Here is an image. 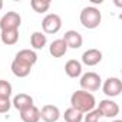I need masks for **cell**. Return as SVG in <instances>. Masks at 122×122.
<instances>
[{
    "mask_svg": "<svg viewBox=\"0 0 122 122\" xmlns=\"http://www.w3.org/2000/svg\"><path fill=\"white\" fill-rule=\"evenodd\" d=\"M10 106H12L10 98H0V113H6V112H9Z\"/></svg>",
    "mask_w": 122,
    "mask_h": 122,
    "instance_id": "obj_23",
    "label": "cell"
},
{
    "mask_svg": "<svg viewBox=\"0 0 122 122\" xmlns=\"http://www.w3.org/2000/svg\"><path fill=\"white\" fill-rule=\"evenodd\" d=\"M102 89H103V93H105L106 96L115 98V96H118V95L122 92V82H121L119 78H115V76L108 78V79L103 82Z\"/></svg>",
    "mask_w": 122,
    "mask_h": 122,
    "instance_id": "obj_6",
    "label": "cell"
},
{
    "mask_svg": "<svg viewBox=\"0 0 122 122\" xmlns=\"http://www.w3.org/2000/svg\"><path fill=\"white\" fill-rule=\"evenodd\" d=\"M0 39L7 46L16 45L19 40V30H5V32L0 33Z\"/></svg>",
    "mask_w": 122,
    "mask_h": 122,
    "instance_id": "obj_18",
    "label": "cell"
},
{
    "mask_svg": "<svg viewBox=\"0 0 122 122\" xmlns=\"http://www.w3.org/2000/svg\"><path fill=\"white\" fill-rule=\"evenodd\" d=\"M113 122H122V121H121V119H116V121H113Z\"/></svg>",
    "mask_w": 122,
    "mask_h": 122,
    "instance_id": "obj_25",
    "label": "cell"
},
{
    "mask_svg": "<svg viewBox=\"0 0 122 122\" xmlns=\"http://www.w3.org/2000/svg\"><path fill=\"white\" fill-rule=\"evenodd\" d=\"M30 71H32L30 66H27V65L19 62V60H16V59L12 62V72H13V75L17 76V78H26V76L30 73Z\"/></svg>",
    "mask_w": 122,
    "mask_h": 122,
    "instance_id": "obj_16",
    "label": "cell"
},
{
    "mask_svg": "<svg viewBox=\"0 0 122 122\" xmlns=\"http://www.w3.org/2000/svg\"><path fill=\"white\" fill-rule=\"evenodd\" d=\"M47 43V39H46V35L42 33V32H33L32 36H30V45L33 49L39 50V49H43Z\"/></svg>",
    "mask_w": 122,
    "mask_h": 122,
    "instance_id": "obj_17",
    "label": "cell"
},
{
    "mask_svg": "<svg viewBox=\"0 0 122 122\" xmlns=\"http://www.w3.org/2000/svg\"><path fill=\"white\" fill-rule=\"evenodd\" d=\"M3 9V0H0V10Z\"/></svg>",
    "mask_w": 122,
    "mask_h": 122,
    "instance_id": "obj_24",
    "label": "cell"
},
{
    "mask_svg": "<svg viewBox=\"0 0 122 122\" xmlns=\"http://www.w3.org/2000/svg\"><path fill=\"white\" fill-rule=\"evenodd\" d=\"M101 83H102V79L95 72H86L81 78V88H82V91H86V92L98 91L101 88Z\"/></svg>",
    "mask_w": 122,
    "mask_h": 122,
    "instance_id": "obj_3",
    "label": "cell"
},
{
    "mask_svg": "<svg viewBox=\"0 0 122 122\" xmlns=\"http://www.w3.org/2000/svg\"><path fill=\"white\" fill-rule=\"evenodd\" d=\"M63 118H65L66 122H82V121H83V113L71 106V108H68V109L65 111Z\"/></svg>",
    "mask_w": 122,
    "mask_h": 122,
    "instance_id": "obj_19",
    "label": "cell"
},
{
    "mask_svg": "<svg viewBox=\"0 0 122 122\" xmlns=\"http://www.w3.org/2000/svg\"><path fill=\"white\" fill-rule=\"evenodd\" d=\"M20 119L23 122H39L40 121V111L32 105L23 111H20Z\"/></svg>",
    "mask_w": 122,
    "mask_h": 122,
    "instance_id": "obj_14",
    "label": "cell"
},
{
    "mask_svg": "<svg viewBox=\"0 0 122 122\" xmlns=\"http://www.w3.org/2000/svg\"><path fill=\"white\" fill-rule=\"evenodd\" d=\"M63 42L66 43V46H68V49L71 47V49H79L81 46H82V43H83V39H82V35L79 33V32H76V30H68V32H65V35H63Z\"/></svg>",
    "mask_w": 122,
    "mask_h": 122,
    "instance_id": "obj_8",
    "label": "cell"
},
{
    "mask_svg": "<svg viewBox=\"0 0 122 122\" xmlns=\"http://www.w3.org/2000/svg\"><path fill=\"white\" fill-rule=\"evenodd\" d=\"M65 72L69 78H78L82 73V63L76 59H71L65 65Z\"/></svg>",
    "mask_w": 122,
    "mask_h": 122,
    "instance_id": "obj_15",
    "label": "cell"
},
{
    "mask_svg": "<svg viewBox=\"0 0 122 122\" xmlns=\"http://www.w3.org/2000/svg\"><path fill=\"white\" fill-rule=\"evenodd\" d=\"M12 91H13V88H12L10 82L0 79V98H10Z\"/></svg>",
    "mask_w": 122,
    "mask_h": 122,
    "instance_id": "obj_21",
    "label": "cell"
},
{
    "mask_svg": "<svg viewBox=\"0 0 122 122\" xmlns=\"http://www.w3.org/2000/svg\"><path fill=\"white\" fill-rule=\"evenodd\" d=\"M98 111L101 113V116L105 118H115L116 115H119V106L116 102L111 101V99H103L99 102Z\"/></svg>",
    "mask_w": 122,
    "mask_h": 122,
    "instance_id": "obj_7",
    "label": "cell"
},
{
    "mask_svg": "<svg viewBox=\"0 0 122 122\" xmlns=\"http://www.w3.org/2000/svg\"><path fill=\"white\" fill-rule=\"evenodd\" d=\"M60 118V111L55 105H45L40 111V119L45 122H56Z\"/></svg>",
    "mask_w": 122,
    "mask_h": 122,
    "instance_id": "obj_10",
    "label": "cell"
},
{
    "mask_svg": "<svg viewBox=\"0 0 122 122\" xmlns=\"http://www.w3.org/2000/svg\"><path fill=\"white\" fill-rule=\"evenodd\" d=\"M15 59L32 68V66L37 62V55H36V52H35V50L23 49V50H20V52H17V53H16V57H15Z\"/></svg>",
    "mask_w": 122,
    "mask_h": 122,
    "instance_id": "obj_11",
    "label": "cell"
},
{
    "mask_svg": "<svg viewBox=\"0 0 122 122\" xmlns=\"http://www.w3.org/2000/svg\"><path fill=\"white\" fill-rule=\"evenodd\" d=\"M99 119H101V113L98 109H92V111L86 112V115L83 116L85 122H99Z\"/></svg>",
    "mask_w": 122,
    "mask_h": 122,
    "instance_id": "obj_22",
    "label": "cell"
},
{
    "mask_svg": "<svg viewBox=\"0 0 122 122\" xmlns=\"http://www.w3.org/2000/svg\"><path fill=\"white\" fill-rule=\"evenodd\" d=\"M71 105L76 111H79L82 113H86V112H89V111H92L95 108L96 101H95V96L91 92H86V91L81 89V91H76V92L72 93Z\"/></svg>",
    "mask_w": 122,
    "mask_h": 122,
    "instance_id": "obj_1",
    "label": "cell"
},
{
    "mask_svg": "<svg viewBox=\"0 0 122 122\" xmlns=\"http://www.w3.org/2000/svg\"><path fill=\"white\" fill-rule=\"evenodd\" d=\"M66 52H68V46L63 42V39H56L49 46V53L53 57H62L66 55Z\"/></svg>",
    "mask_w": 122,
    "mask_h": 122,
    "instance_id": "obj_12",
    "label": "cell"
},
{
    "mask_svg": "<svg viewBox=\"0 0 122 122\" xmlns=\"http://www.w3.org/2000/svg\"><path fill=\"white\" fill-rule=\"evenodd\" d=\"M12 105L20 112V111H23V109H26V108L33 105V98L30 95H27V93H19V95H16L13 98Z\"/></svg>",
    "mask_w": 122,
    "mask_h": 122,
    "instance_id": "obj_13",
    "label": "cell"
},
{
    "mask_svg": "<svg viewBox=\"0 0 122 122\" xmlns=\"http://www.w3.org/2000/svg\"><path fill=\"white\" fill-rule=\"evenodd\" d=\"M102 60V52L98 49H88L82 55V63L86 66H95Z\"/></svg>",
    "mask_w": 122,
    "mask_h": 122,
    "instance_id": "obj_9",
    "label": "cell"
},
{
    "mask_svg": "<svg viewBox=\"0 0 122 122\" xmlns=\"http://www.w3.org/2000/svg\"><path fill=\"white\" fill-rule=\"evenodd\" d=\"M20 23H22V17L17 12H7L0 19V29H2V32H5V30H19Z\"/></svg>",
    "mask_w": 122,
    "mask_h": 122,
    "instance_id": "obj_4",
    "label": "cell"
},
{
    "mask_svg": "<svg viewBox=\"0 0 122 122\" xmlns=\"http://www.w3.org/2000/svg\"><path fill=\"white\" fill-rule=\"evenodd\" d=\"M101 20H102V15L93 6H88L81 12V23L86 29H96L101 25Z\"/></svg>",
    "mask_w": 122,
    "mask_h": 122,
    "instance_id": "obj_2",
    "label": "cell"
},
{
    "mask_svg": "<svg viewBox=\"0 0 122 122\" xmlns=\"http://www.w3.org/2000/svg\"><path fill=\"white\" fill-rule=\"evenodd\" d=\"M30 6H32V9H33L36 13H45V12L49 10L50 2H49V0H32V2H30Z\"/></svg>",
    "mask_w": 122,
    "mask_h": 122,
    "instance_id": "obj_20",
    "label": "cell"
},
{
    "mask_svg": "<svg viewBox=\"0 0 122 122\" xmlns=\"http://www.w3.org/2000/svg\"><path fill=\"white\" fill-rule=\"evenodd\" d=\"M60 27H62V19H60V16L56 15V13H49L42 20V29L47 35L57 33L60 30Z\"/></svg>",
    "mask_w": 122,
    "mask_h": 122,
    "instance_id": "obj_5",
    "label": "cell"
}]
</instances>
